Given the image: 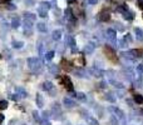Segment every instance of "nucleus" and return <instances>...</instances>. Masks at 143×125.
Wrapping results in <instances>:
<instances>
[{
  "label": "nucleus",
  "instance_id": "obj_1",
  "mask_svg": "<svg viewBox=\"0 0 143 125\" xmlns=\"http://www.w3.org/2000/svg\"><path fill=\"white\" fill-rule=\"evenodd\" d=\"M28 66L29 69L33 71V73H40L41 71V66H43V62L40 61L39 58H29L28 59Z\"/></svg>",
  "mask_w": 143,
  "mask_h": 125
},
{
  "label": "nucleus",
  "instance_id": "obj_2",
  "mask_svg": "<svg viewBox=\"0 0 143 125\" xmlns=\"http://www.w3.org/2000/svg\"><path fill=\"white\" fill-rule=\"evenodd\" d=\"M50 114H52V116H53L55 120H59V119L62 118V109H60L59 104H54V105H53Z\"/></svg>",
  "mask_w": 143,
  "mask_h": 125
},
{
  "label": "nucleus",
  "instance_id": "obj_3",
  "mask_svg": "<svg viewBox=\"0 0 143 125\" xmlns=\"http://www.w3.org/2000/svg\"><path fill=\"white\" fill-rule=\"evenodd\" d=\"M107 39L108 41L112 43V45H117V36H115V31L113 29H108L107 30Z\"/></svg>",
  "mask_w": 143,
  "mask_h": 125
},
{
  "label": "nucleus",
  "instance_id": "obj_4",
  "mask_svg": "<svg viewBox=\"0 0 143 125\" xmlns=\"http://www.w3.org/2000/svg\"><path fill=\"white\" fill-rule=\"evenodd\" d=\"M62 83H63V85L65 86V89L68 90V91H73V83H72V80L69 79V76H67V75H64L62 79Z\"/></svg>",
  "mask_w": 143,
  "mask_h": 125
},
{
  "label": "nucleus",
  "instance_id": "obj_5",
  "mask_svg": "<svg viewBox=\"0 0 143 125\" xmlns=\"http://www.w3.org/2000/svg\"><path fill=\"white\" fill-rule=\"evenodd\" d=\"M108 109H109V111H112V113L114 114V116H117V119H123V118H124L123 111H122L121 109H118L117 106H109Z\"/></svg>",
  "mask_w": 143,
  "mask_h": 125
},
{
  "label": "nucleus",
  "instance_id": "obj_6",
  "mask_svg": "<svg viewBox=\"0 0 143 125\" xmlns=\"http://www.w3.org/2000/svg\"><path fill=\"white\" fill-rule=\"evenodd\" d=\"M89 73H90L92 75L97 76V78H101V76H103V74H104V71L101 70V69H98V66H94V68L89 69Z\"/></svg>",
  "mask_w": 143,
  "mask_h": 125
},
{
  "label": "nucleus",
  "instance_id": "obj_7",
  "mask_svg": "<svg viewBox=\"0 0 143 125\" xmlns=\"http://www.w3.org/2000/svg\"><path fill=\"white\" fill-rule=\"evenodd\" d=\"M104 51H106L107 56L109 58V59H110V60H113V61H117L115 54H114V51H113V49H112V48H109V46H106V48H104Z\"/></svg>",
  "mask_w": 143,
  "mask_h": 125
},
{
  "label": "nucleus",
  "instance_id": "obj_8",
  "mask_svg": "<svg viewBox=\"0 0 143 125\" xmlns=\"http://www.w3.org/2000/svg\"><path fill=\"white\" fill-rule=\"evenodd\" d=\"M63 104H64V106H67V108H74L77 104H75V101L70 99V98H64L63 99Z\"/></svg>",
  "mask_w": 143,
  "mask_h": 125
},
{
  "label": "nucleus",
  "instance_id": "obj_9",
  "mask_svg": "<svg viewBox=\"0 0 143 125\" xmlns=\"http://www.w3.org/2000/svg\"><path fill=\"white\" fill-rule=\"evenodd\" d=\"M94 49H96V44L94 43H89V44H87L84 46V53L85 54H92L94 51Z\"/></svg>",
  "mask_w": 143,
  "mask_h": 125
},
{
  "label": "nucleus",
  "instance_id": "obj_10",
  "mask_svg": "<svg viewBox=\"0 0 143 125\" xmlns=\"http://www.w3.org/2000/svg\"><path fill=\"white\" fill-rule=\"evenodd\" d=\"M41 89L45 90V91H50V90L53 89V83H52V81H44V83L41 84Z\"/></svg>",
  "mask_w": 143,
  "mask_h": 125
},
{
  "label": "nucleus",
  "instance_id": "obj_11",
  "mask_svg": "<svg viewBox=\"0 0 143 125\" xmlns=\"http://www.w3.org/2000/svg\"><path fill=\"white\" fill-rule=\"evenodd\" d=\"M49 73L53 74V75H58V73H59V66L55 65V64L49 65Z\"/></svg>",
  "mask_w": 143,
  "mask_h": 125
},
{
  "label": "nucleus",
  "instance_id": "obj_12",
  "mask_svg": "<svg viewBox=\"0 0 143 125\" xmlns=\"http://www.w3.org/2000/svg\"><path fill=\"white\" fill-rule=\"evenodd\" d=\"M65 41H67V44H68L70 48H75V45H77V43H75V39H74L72 35H68V36L65 38Z\"/></svg>",
  "mask_w": 143,
  "mask_h": 125
},
{
  "label": "nucleus",
  "instance_id": "obj_13",
  "mask_svg": "<svg viewBox=\"0 0 143 125\" xmlns=\"http://www.w3.org/2000/svg\"><path fill=\"white\" fill-rule=\"evenodd\" d=\"M99 19H101L102 21H108V20L110 19V14L104 10V11H102V13L99 14Z\"/></svg>",
  "mask_w": 143,
  "mask_h": 125
},
{
  "label": "nucleus",
  "instance_id": "obj_14",
  "mask_svg": "<svg viewBox=\"0 0 143 125\" xmlns=\"http://www.w3.org/2000/svg\"><path fill=\"white\" fill-rule=\"evenodd\" d=\"M134 34H136V38H137L138 41H143V31H142V29L136 28V29H134Z\"/></svg>",
  "mask_w": 143,
  "mask_h": 125
},
{
  "label": "nucleus",
  "instance_id": "obj_15",
  "mask_svg": "<svg viewBox=\"0 0 143 125\" xmlns=\"http://www.w3.org/2000/svg\"><path fill=\"white\" fill-rule=\"evenodd\" d=\"M52 38H53V40H55V41L60 40V39H62V30H54L53 34H52Z\"/></svg>",
  "mask_w": 143,
  "mask_h": 125
},
{
  "label": "nucleus",
  "instance_id": "obj_16",
  "mask_svg": "<svg viewBox=\"0 0 143 125\" xmlns=\"http://www.w3.org/2000/svg\"><path fill=\"white\" fill-rule=\"evenodd\" d=\"M11 46H13L14 49H20V48L24 46V43H23V41H19V40H13V41H11Z\"/></svg>",
  "mask_w": 143,
  "mask_h": 125
},
{
  "label": "nucleus",
  "instance_id": "obj_17",
  "mask_svg": "<svg viewBox=\"0 0 143 125\" xmlns=\"http://www.w3.org/2000/svg\"><path fill=\"white\" fill-rule=\"evenodd\" d=\"M20 19L19 18H14L13 20H11V28H14V29H18L19 26H20Z\"/></svg>",
  "mask_w": 143,
  "mask_h": 125
},
{
  "label": "nucleus",
  "instance_id": "obj_18",
  "mask_svg": "<svg viewBox=\"0 0 143 125\" xmlns=\"http://www.w3.org/2000/svg\"><path fill=\"white\" fill-rule=\"evenodd\" d=\"M36 105H38V108L44 106V100H43V96L40 94H36Z\"/></svg>",
  "mask_w": 143,
  "mask_h": 125
},
{
  "label": "nucleus",
  "instance_id": "obj_19",
  "mask_svg": "<svg viewBox=\"0 0 143 125\" xmlns=\"http://www.w3.org/2000/svg\"><path fill=\"white\" fill-rule=\"evenodd\" d=\"M23 24H24V29H32V28H33V21L29 20V19H25V18H24Z\"/></svg>",
  "mask_w": 143,
  "mask_h": 125
},
{
  "label": "nucleus",
  "instance_id": "obj_20",
  "mask_svg": "<svg viewBox=\"0 0 143 125\" xmlns=\"http://www.w3.org/2000/svg\"><path fill=\"white\" fill-rule=\"evenodd\" d=\"M16 91H18V95H19L20 98H27V96H28L27 90H24L23 88H16Z\"/></svg>",
  "mask_w": 143,
  "mask_h": 125
},
{
  "label": "nucleus",
  "instance_id": "obj_21",
  "mask_svg": "<svg viewBox=\"0 0 143 125\" xmlns=\"http://www.w3.org/2000/svg\"><path fill=\"white\" fill-rule=\"evenodd\" d=\"M36 28H38V30L40 31V33H46V25L44 23H38L36 24Z\"/></svg>",
  "mask_w": 143,
  "mask_h": 125
},
{
  "label": "nucleus",
  "instance_id": "obj_22",
  "mask_svg": "<svg viewBox=\"0 0 143 125\" xmlns=\"http://www.w3.org/2000/svg\"><path fill=\"white\" fill-rule=\"evenodd\" d=\"M87 123H88V125H99L98 120L94 119V118H92V116H88L87 118Z\"/></svg>",
  "mask_w": 143,
  "mask_h": 125
},
{
  "label": "nucleus",
  "instance_id": "obj_23",
  "mask_svg": "<svg viewBox=\"0 0 143 125\" xmlns=\"http://www.w3.org/2000/svg\"><path fill=\"white\" fill-rule=\"evenodd\" d=\"M38 14H39V16H40V18H46V16H48V11H46L45 9H43L41 6L39 8V10H38Z\"/></svg>",
  "mask_w": 143,
  "mask_h": 125
},
{
  "label": "nucleus",
  "instance_id": "obj_24",
  "mask_svg": "<svg viewBox=\"0 0 143 125\" xmlns=\"http://www.w3.org/2000/svg\"><path fill=\"white\" fill-rule=\"evenodd\" d=\"M75 75L78 78H87V71L83 70V69H80V70H77L75 71Z\"/></svg>",
  "mask_w": 143,
  "mask_h": 125
},
{
  "label": "nucleus",
  "instance_id": "obj_25",
  "mask_svg": "<svg viewBox=\"0 0 143 125\" xmlns=\"http://www.w3.org/2000/svg\"><path fill=\"white\" fill-rule=\"evenodd\" d=\"M109 83H110L114 88H117V89H123V88H124L122 83H118V81H115V80H110Z\"/></svg>",
  "mask_w": 143,
  "mask_h": 125
},
{
  "label": "nucleus",
  "instance_id": "obj_26",
  "mask_svg": "<svg viewBox=\"0 0 143 125\" xmlns=\"http://www.w3.org/2000/svg\"><path fill=\"white\" fill-rule=\"evenodd\" d=\"M24 18H25V19H29V20H32V21H34L36 16L34 15V14H32V13H28V11H27V13H24Z\"/></svg>",
  "mask_w": 143,
  "mask_h": 125
},
{
  "label": "nucleus",
  "instance_id": "obj_27",
  "mask_svg": "<svg viewBox=\"0 0 143 125\" xmlns=\"http://www.w3.org/2000/svg\"><path fill=\"white\" fill-rule=\"evenodd\" d=\"M134 101L137 104H143V96L141 94H134Z\"/></svg>",
  "mask_w": 143,
  "mask_h": 125
},
{
  "label": "nucleus",
  "instance_id": "obj_28",
  "mask_svg": "<svg viewBox=\"0 0 143 125\" xmlns=\"http://www.w3.org/2000/svg\"><path fill=\"white\" fill-rule=\"evenodd\" d=\"M106 100H108V101H110V103H114L115 101V96L113 95L112 93H108V94H106Z\"/></svg>",
  "mask_w": 143,
  "mask_h": 125
},
{
  "label": "nucleus",
  "instance_id": "obj_29",
  "mask_svg": "<svg viewBox=\"0 0 143 125\" xmlns=\"http://www.w3.org/2000/svg\"><path fill=\"white\" fill-rule=\"evenodd\" d=\"M54 55H55V53H54L53 50H50V51H48V53L45 54V59H46V60H52V59L54 58Z\"/></svg>",
  "mask_w": 143,
  "mask_h": 125
},
{
  "label": "nucleus",
  "instance_id": "obj_30",
  "mask_svg": "<svg viewBox=\"0 0 143 125\" xmlns=\"http://www.w3.org/2000/svg\"><path fill=\"white\" fill-rule=\"evenodd\" d=\"M8 108V101L6 100H0V110H4Z\"/></svg>",
  "mask_w": 143,
  "mask_h": 125
},
{
  "label": "nucleus",
  "instance_id": "obj_31",
  "mask_svg": "<svg viewBox=\"0 0 143 125\" xmlns=\"http://www.w3.org/2000/svg\"><path fill=\"white\" fill-rule=\"evenodd\" d=\"M62 64H63V68H64L65 70H70V69H72L70 62H68L67 60H63V61H62Z\"/></svg>",
  "mask_w": 143,
  "mask_h": 125
},
{
  "label": "nucleus",
  "instance_id": "obj_32",
  "mask_svg": "<svg viewBox=\"0 0 143 125\" xmlns=\"http://www.w3.org/2000/svg\"><path fill=\"white\" fill-rule=\"evenodd\" d=\"M77 99H79V100H82V101H84L87 98H85V94L84 93H77V96H75Z\"/></svg>",
  "mask_w": 143,
  "mask_h": 125
},
{
  "label": "nucleus",
  "instance_id": "obj_33",
  "mask_svg": "<svg viewBox=\"0 0 143 125\" xmlns=\"http://www.w3.org/2000/svg\"><path fill=\"white\" fill-rule=\"evenodd\" d=\"M137 73H138V75L143 74V64H138L137 65Z\"/></svg>",
  "mask_w": 143,
  "mask_h": 125
},
{
  "label": "nucleus",
  "instance_id": "obj_34",
  "mask_svg": "<svg viewBox=\"0 0 143 125\" xmlns=\"http://www.w3.org/2000/svg\"><path fill=\"white\" fill-rule=\"evenodd\" d=\"M107 75H108V78H109V81L110 80H114V71L109 70V71H107Z\"/></svg>",
  "mask_w": 143,
  "mask_h": 125
},
{
  "label": "nucleus",
  "instance_id": "obj_35",
  "mask_svg": "<svg viewBox=\"0 0 143 125\" xmlns=\"http://www.w3.org/2000/svg\"><path fill=\"white\" fill-rule=\"evenodd\" d=\"M33 118H34L35 121L40 123V118H39V113H38V111H33Z\"/></svg>",
  "mask_w": 143,
  "mask_h": 125
},
{
  "label": "nucleus",
  "instance_id": "obj_36",
  "mask_svg": "<svg viewBox=\"0 0 143 125\" xmlns=\"http://www.w3.org/2000/svg\"><path fill=\"white\" fill-rule=\"evenodd\" d=\"M40 5H41V8H43V9H45V10H48V9L50 8V4H49V3H46V1H45V3H41Z\"/></svg>",
  "mask_w": 143,
  "mask_h": 125
},
{
  "label": "nucleus",
  "instance_id": "obj_37",
  "mask_svg": "<svg viewBox=\"0 0 143 125\" xmlns=\"http://www.w3.org/2000/svg\"><path fill=\"white\" fill-rule=\"evenodd\" d=\"M110 123H112L113 125H118V120H117V116H114V115H113V116L110 118Z\"/></svg>",
  "mask_w": 143,
  "mask_h": 125
},
{
  "label": "nucleus",
  "instance_id": "obj_38",
  "mask_svg": "<svg viewBox=\"0 0 143 125\" xmlns=\"http://www.w3.org/2000/svg\"><path fill=\"white\" fill-rule=\"evenodd\" d=\"M41 116H43V119H49V116H50V113H49V111H43Z\"/></svg>",
  "mask_w": 143,
  "mask_h": 125
},
{
  "label": "nucleus",
  "instance_id": "obj_39",
  "mask_svg": "<svg viewBox=\"0 0 143 125\" xmlns=\"http://www.w3.org/2000/svg\"><path fill=\"white\" fill-rule=\"evenodd\" d=\"M19 98H20V96H18V94H13V95H10V99L14 100V101H18Z\"/></svg>",
  "mask_w": 143,
  "mask_h": 125
},
{
  "label": "nucleus",
  "instance_id": "obj_40",
  "mask_svg": "<svg viewBox=\"0 0 143 125\" xmlns=\"http://www.w3.org/2000/svg\"><path fill=\"white\" fill-rule=\"evenodd\" d=\"M40 124L41 125H50V121H49L48 119H43V120L40 121Z\"/></svg>",
  "mask_w": 143,
  "mask_h": 125
},
{
  "label": "nucleus",
  "instance_id": "obj_41",
  "mask_svg": "<svg viewBox=\"0 0 143 125\" xmlns=\"http://www.w3.org/2000/svg\"><path fill=\"white\" fill-rule=\"evenodd\" d=\"M124 40H126L127 43H131V41H132V38H131V35H129V34H127V35L124 36Z\"/></svg>",
  "mask_w": 143,
  "mask_h": 125
},
{
  "label": "nucleus",
  "instance_id": "obj_42",
  "mask_svg": "<svg viewBox=\"0 0 143 125\" xmlns=\"http://www.w3.org/2000/svg\"><path fill=\"white\" fill-rule=\"evenodd\" d=\"M126 45H127V41H126V40H121V41H119V46H121V48H124Z\"/></svg>",
  "mask_w": 143,
  "mask_h": 125
},
{
  "label": "nucleus",
  "instance_id": "obj_43",
  "mask_svg": "<svg viewBox=\"0 0 143 125\" xmlns=\"http://www.w3.org/2000/svg\"><path fill=\"white\" fill-rule=\"evenodd\" d=\"M39 55L43 56V44H39Z\"/></svg>",
  "mask_w": 143,
  "mask_h": 125
},
{
  "label": "nucleus",
  "instance_id": "obj_44",
  "mask_svg": "<svg viewBox=\"0 0 143 125\" xmlns=\"http://www.w3.org/2000/svg\"><path fill=\"white\" fill-rule=\"evenodd\" d=\"M24 3H25V4H28V5H33V4H34V1H33V0H24Z\"/></svg>",
  "mask_w": 143,
  "mask_h": 125
},
{
  "label": "nucleus",
  "instance_id": "obj_45",
  "mask_svg": "<svg viewBox=\"0 0 143 125\" xmlns=\"http://www.w3.org/2000/svg\"><path fill=\"white\" fill-rule=\"evenodd\" d=\"M8 8H9L10 10H13V9L15 10V9H16V6H15V5H11V4H9V6H8Z\"/></svg>",
  "mask_w": 143,
  "mask_h": 125
},
{
  "label": "nucleus",
  "instance_id": "obj_46",
  "mask_svg": "<svg viewBox=\"0 0 143 125\" xmlns=\"http://www.w3.org/2000/svg\"><path fill=\"white\" fill-rule=\"evenodd\" d=\"M4 119H5V116H4L3 114H0V124H1V123L4 121Z\"/></svg>",
  "mask_w": 143,
  "mask_h": 125
},
{
  "label": "nucleus",
  "instance_id": "obj_47",
  "mask_svg": "<svg viewBox=\"0 0 143 125\" xmlns=\"http://www.w3.org/2000/svg\"><path fill=\"white\" fill-rule=\"evenodd\" d=\"M89 3L90 4H94V3H97V0H89Z\"/></svg>",
  "mask_w": 143,
  "mask_h": 125
},
{
  "label": "nucleus",
  "instance_id": "obj_48",
  "mask_svg": "<svg viewBox=\"0 0 143 125\" xmlns=\"http://www.w3.org/2000/svg\"><path fill=\"white\" fill-rule=\"evenodd\" d=\"M68 1H69V3H73V1H75V0H68Z\"/></svg>",
  "mask_w": 143,
  "mask_h": 125
},
{
  "label": "nucleus",
  "instance_id": "obj_49",
  "mask_svg": "<svg viewBox=\"0 0 143 125\" xmlns=\"http://www.w3.org/2000/svg\"><path fill=\"white\" fill-rule=\"evenodd\" d=\"M0 59H1V55H0Z\"/></svg>",
  "mask_w": 143,
  "mask_h": 125
}]
</instances>
